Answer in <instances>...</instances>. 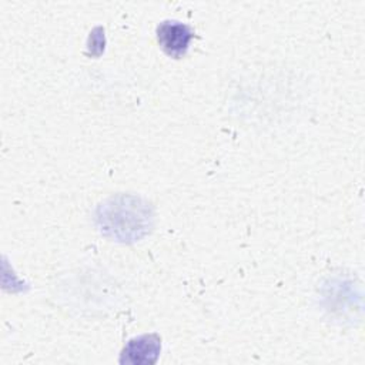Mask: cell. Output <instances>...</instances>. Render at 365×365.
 Wrapping results in <instances>:
<instances>
[{
	"mask_svg": "<svg viewBox=\"0 0 365 365\" xmlns=\"http://www.w3.org/2000/svg\"><path fill=\"white\" fill-rule=\"evenodd\" d=\"M97 224L106 237L133 242L148 234L153 225V210L137 195H113L98 205Z\"/></svg>",
	"mask_w": 365,
	"mask_h": 365,
	"instance_id": "6da1fadb",
	"label": "cell"
},
{
	"mask_svg": "<svg viewBox=\"0 0 365 365\" xmlns=\"http://www.w3.org/2000/svg\"><path fill=\"white\" fill-rule=\"evenodd\" d=\"M155 34L163 51L170 57L180 58L187 53L194 30L178 20H164L157 26Z\"/></svg>",
	"mask_w": 365,
	"mask_h": 365,
	"instance_id": "7a4b0ae2",
	"label": "cell"
},
{
	"mask_svg": "<svg viewBox=\"0 0 365 365\" xmlns=\"http://www.w3.org/2000/svg\"><path fill=\"white\" fill-rule=\"evenodd\" d=\"M161 352V339L157 334H145L130 339L121 351L120 362L131 365L155 364Z\"/></svg>",
	"mask_w": 365,
	"mask_h": 365,
	"instance_id": "3957f363",
	"label": "cell"
}]
</instances>
